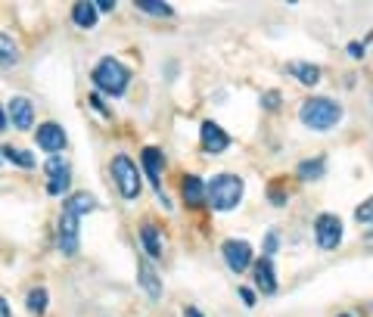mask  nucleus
I'll use <instances>...</instances> for the list:
<instances>
[{
	"label": "nucleus",
	"instance_id": "obj_18",
	"mask_svg": "<svg viewBox=\"0 0 373 317\" xmlns=\"http://www.w3.org/2000/svg\"><path fill=\"white\" fill-rule=\"evenodd\" d=\"M97 209V199L90 196V193H72V196L66 199V211H72V215H87V211Z\"/></svg>",
	"mask_w": 373,
	"mask_h": 317
},
{
	"label": "nucleus",
	"instance_id": "obj_13",
	"mask_svg": "<svg viewBox=\"0 0 373 317\" xmlns=\"http://www.w3.org/2000/svg\"><path fill=\"white\" fill-rule=\"evenodd\" d=\"M252 273H255V286H258L265 296H274V292H277V273H274L271 258H258V261H255Z\"/></svg>",
	"mask_w": 373,
	"mask_h": 317
},
{
	"label": "nucleus",
	"instance_id": "obj_16",
	"mask_svg": "<svg viewBox=\"0 0 373 317\" xmlns=\"http://www.w3.org/2000/svg\"><path fill=\"white\" fill-rule=\"evenodd\" d=\"M286 72L292 75V78H298L305 87H314L317 81H321V68L314 66V62H289L286 66Z\"/></svg>",
	"mask_w": 373,
	"mask_h": 317
},
{
	"label": "nucleus",
	"instance_id": "obj_17",
	"mask_svg": "<svg viewBox=\"0 0 373 317\" xmlns=\"http://www.w3.org/2000/svg\"><path fill=\"white\" fill-rule=\"evenodd\" d=\"M72 19L78 28H93L97 25V3H90V0H78V3L72 6Z\"/></svg>",
	"mask_w": 373,
	"mask_h": 317
},
{
	"label": "nucleus",
	"instance_id": "obj_24",
	"mask_svg": "<svg viewBox=\"0 0 373 317\" xmlns=\"http://www.w3.org/2000/svg\"><path fill=\"white\" fill-rule=\"evenodd\" d=\"M137 10L153 12V16H168V19L174 16L171 6H168V3H159V0H137Z\"/></svg>",
	"mask_w": 373,
	"mask_h": 317
},
{
	"label": "nucleus",
	"instance_id": "obj_14",
	"mask_svg": "<svg viewBox=\"0 0 373 317\" xmlns=\"http://www.w3.org/2000/svg\"><path fill=\"white\" fill-rule=\"evenodd\" d=\"M10 118L19 131H28L31 124H35V106H31L25 97H12L10 99Z\"/></svg>",
	"mask_w": 373,
	"mask_h": 317
},
{
	"label": "nucleus",
	"instance_id": "obj_34",
	"mask_svg": "<svg viewBox=\"0 0 373 317\" xmlns=\"http://www.w3.org/2000/svg\"><path fill=\"white\" fill-rule=\"evenodd\" d=\"M0 162H3V153H0Z\"/></svg>",
	"mask_w": 373,
	"mask_h": 317
},
{
	"label": "nucleus",
	"instance_id": "obj_22",
	"mask_svg": "<svg viewBox=\"0 0 373 317\" xmlns=\"http://www.w3.org/2000/svg\"><path fill=\"white\" fill-rule=\"evenodd\" d=\"M0 153H3V159H10L12 165H19V168H35V155H31V153H25V149L0 146Z\"/></svg>",
	"mask_w": 373,
	"mask_h": 317
},
{
	"label": "nucleus",
	"instance_id": "obj_4",
	"mask_svg": "<svg viewBox=\"0 0 373 317\" xmlns=\"http://www.w3.org/2000/svg\"><path fill=\"white\" fill-rule=\"evenodd\" d=\"M112 177H115L118 193H122L124 199H137V196H140V171H137V165L124 153L112 159Z\"/></svg>",
	"mask_w": 373,
	"mask_h": 317
},
{
	"label": "nucleus",
	"instance_id": "obj_3",
	"mask_svg": "<svg viewBox=\"0 0 373 317\" xmlns=\"http://www.w3.org/2000/svg\"><path fill=\"white\" fill-rule=\"evenodd\" d=\"M128 81H131V72L118 59H112V56L99 59L97 68H93V84L103 93H109V97H118V93L128 87Z\"/></svg>",
	"mask_w": 373,
	"mask_h": 317
},
{
	"label": "nucleus",
	"instance_id": "obj_2",
	"mask_svg": "<svg viewBox=\"0 0 373 317\" xmlns=\"http://www.w3.org/2000/svg\"><path fill=\"white\" fill-rule=\"evenodd\" d=\"M298 118L314 131H329V128H336V124L342 122V106L336 103V99H329V97H311V99H305L302 103Z\"/></svg>",
	"mask_w": 373,
	"mask_h": 317
},
{
	"label": "nucleus",
	"instance_id": "obj_30",
	"mask_svg": "<svg viewBox=\"0 0 373 317\" xmlns=\"http://www.w3.org/2000/svg\"><path fill=\"white\" fill-rule=\"evenodd\" d=\"M115 10V3L112 0H103V3H97V12H112Z\"/></svg>",
	"mask_w": 373,
	"mask_h": 317
},
{
	"label": "nucleus",
	"instance_id": "obj_12",
	"mask_svg": "<svg viewBox=\"0 0 373 317\" xmlns=\"http://www.w3.org/2000/svg\"><path fill=\"white\" fill-rule=\"evenodd\" d=\"M140 159H143V168H146V177L153 180V186H155V193L162 196V149H155V146H143V153H140Z\"/></svg>",
	"mask_w": 373,
	"mask_h": 317
},
{
	"label": "nucleus",
	"instance_id": "obj_8",
	"mask_svg": "<svg viewBox=\"0 0 373 317\" xmlns=\"http://www.w3.org/2000/svg\"><path fill=\"white\" fill-rule=\"evenodd\" d=\"M221 252H224L227 267L230 271H236V273H242L249 265H252V246H249L246 240H227L221 246Z\"/></svg>",
	"mask_w": 373,
	"mask_h": 317
},
{
	"label": "nucleus",
	"instance_id": "obj_31",
	"mask_svg": "<svg viewBox=\"0 0 373 317\" xmlns=\"http://www.w3.org/2000/svg\"><path fill=\"white\" fill-rule=\"evenodd\" d=\"M0 317H10V305H6L3 296H0Z\"/></svg>",
	"mask_w": 373,
	"mask_h": 317
},
{
	"label": "nucleus",
	"instance_id": "obj_25",
	"mask_svg": "<svg viewBox=\"0 0 373 317\" xmlns=\"http://www.w3.org/2000/svg\"><path fill=\"white\" fill-rule=\"evenodd\" d=\"M354 218H358V221H364V224H370V221H373V196L367 199V202H361V205H358Z\"/></svg>",
	"mask_w": 373,
	"mask_h": 317
},
{
	"label": "nucleus",
	"instance_id": "obj_6",
	"mask_svg": "<svg viewBox=\"0 0 373 317\" xmlns=\"http://www.w3.org/2000/svg\"><path fill=\"white\" fill-rule=\"evenodd\" d=\"M44 171H47V193L50 196H62V193L68 190V184H72V168H68V162L53 155V159H47Z\"/></svg>",
	"mask_w": 373,
	"mask_h": 317
},
{
	"label": "nucleus",
	"instance_id": "obj_11",
	"mask_svg": "<svg viewBox=\"0 0 373 317\" xmlns=\"http://www.w3.org/2000/svg\"><path fill=\"white\" fill-rule=\"evenodd\" d=\"M199 137H202V149H205V153H224V149L230 146V137L224 134L221 124H215V122H202Z\"/></svg>",
	"mask_w": 373,
	"mask_h": 317
},
{
	"label": "nucleus",
	"instance_id": "obj_5",
	"mask_svg": "<svg viewBox=\"0 0 373 317\" xmlns=\"http://www.w3.org/2000/svg\"><path fill=\"white\" fill-rule=\"evenodd\" d=\"M78 246H81V218L62 209V218H59V252L62 255H75L78 252Z\"/></svg>",
	"mask_w": 373,
	"mask_h": 317
},
{
	"label": "nucleus",
	"instance_id": "obj_9",
	"mask_svg": "<svg viewBox=\"0 0 373 317\" xmlns=\"http://www.w3.org/2000/svg\"><path fill=\"white\" fill-rule=\"evenodd\" d=\"M35 140H37V146H41L44 153H59V149L66 146L68 137H66V131H62L56 122H44L41 128H37Z\"/></svg>",
	"mask_w": 373,
	"mask_h": 317
},
{
	"label": "nucleus",
	"instance_id": "obj_29",
	"mask_svg": "<svg viewBox=\"0 0 373 317\" xmlns=\"http://www.w3.org/2000/svg\"><path fill=\"white\" fill-rule=\"evenodd\" d=\"M240 296H242V302H246V305H255V292L249 289V286H242V289H240Z\"/></svg>",
	"mask_w": 373,
	"mask_h": 317
},
{
	"label": "nucleus",
	"instance_id": "obj_23",
	"mask_svg": "<svg viewBox=\"0 0 373 317\" xmlns=\"http://www.w3.org/2000/svg\"><path fill=\"white\" fill-rule=\"evenodd\" d=\"M47 302H50L47 289H41V286H37V289L28 292V302H25V305H28L31 314H44V311H47Z\"/></svg>",
	"mask_w": 373,
	"mask_h": 317
},
{
	"label": "nucleus",
	"instance_id": "obj_27",
	"mask_svg": "<svg viewBox=\"0 0 373 317\" xmlns=\"http://www.w3.org/2000/svg\"><path fill=\"white\" fill-rule=\"evenodd\" d=\"M367 53V47H364V44H361V41H352V44H348V56H354V59H361V56H364Z\"/></svg>",
	"mask_w": 373,
	"mask_h": 317
},
{
	"label": "nucleus",
	"instance_id": "obj_26",
	"mask_svg": "<svg viewBox=\"0 0 373 317\" xmlns=\"http://www.w3.org/2000/svg\"><path fill=\"white\" fill-rule=\"evenodd\" d=\"M277 246H280V236H277V230H271V233L265 236V249H267V255L277 252Z\"/></svg>",
	"mask_w": 373,
	"mask_h": 317
},
{
	"label": "nucleus",
	"instance_id": "obj_19",
	"mask_svg": "<svg viewBox=\"0 0 373 317\" xmlns=\"http://www.w3.org/2000/svg\"><path fill=\"white\" fill-rule=\"evenodd\" d=\"M140 240H143V249H146L149 258H159L162 255V236H159V230H155L153 224H143L140 227Z\"/></svg>",
	"mask_w": 373,
	"mask_h": 317
},
{
	"label": "nucleus",
	"instance_id": "obj_32",
	"mask_svg": "<svg viewBox=\"0 0 373 317\" xmlns=\"http://www.w3.org/2000/svg\"><path fill=\"white\" fill-rule=\"evenodd\" d=\"M184 317H202V311H199V308H186Z\"/></svg>",
	"mask_w": 373,
	"mask_h": 317
},
{
	"label": "nucleus",
	"instance_id": "obj_1",
	"mask_svg": "<svg viewBox=\"0 0 373 317\" xmlns=\"http://www.w3.org/2000/svg\"><path fill=\"white\" fill-rule=\"evenodd\" d=\"M205 202L215 211H230L242 202V180L236 174H215L205 184Z\"/></svg>",
	"mask_w": 373,
	"mask_h": 317
},
{
	"label": "nucleus",
	"instance_id": "obj_35",
	"mask_svg": "<svg viewBox=\"0 0 373 317\" xmlns=\"http://www.w3.org/2000/svg\"><path fill=\"white\" fill-rule=\"evenodd\" d=\"M342 317H352V314H342Z\"/></svg>",
	"mask_w": 373,
	"mask_h": 317
},
{
	"label": "nucleus",
	"instance_id": "obj_21",
	"mask_svg": "<svg viewBox=\"0 0 373 317\" xmlns=\"http://www.w3.org/2000/svg\"><path fill=\"white\" fill-rule=\"evenodd\" d=\"M323 168H327V159H323V155H317V159H305V162H298V177L302 180H317V177H323Z\"/></svg>",
	"mask_w": 373,
	"mask_h": 317
},
{
	"label": "nucleus",
	"instance_id": "obj_7",
	"mask_svg": "<svg viewBox=\"0 0 373 317\" xmlns=\"http://www.w3.org/2000/svg\"><path fill=\"white\" fill-rule=\"evenodd\" d=\"M314 236L321 249H336L342 242V221L327 211V215H321L314 221Z\"/></svg>",
	"mask_w": 373,
	"mask_h": 317
},
{
	"label": "nucleus",
	"instance_id": "obj_15",
	"mask_svg": "<svg viewBox=\"0 0 373 317\" xmlns=\"http://www.w3.org/2000/svg\"><path fill=\"white\" fill-rule=\"evenodd\" d=\"M180 190H184V202L190 205V209H199V205H205V184L196 177V174H190V177H184V184H180Z\"/></svg>",
	"mask_w": 373,
	"mask_h": 317
},
{
	"label": "nucleus",
	"instance_id": "obj_10",
	"mask_svg": "<svg viewBox=\"0 0 373 317\" xmlns=\"http://www.w3.org/2000/svg\"><path fill=\"white\" fill-rule=\"evenodd\" d=\"M137 283L143 286V292H146L153 302L162 298V277L155 273V267L149 265V261H137Z\"/></svg>",
	"mask_w": 373,
	"mask_h": 317
},
{
	"label": "nucleus",
	"instance_id": "obj_20",
	"mask_svg": "<svg viewBox=\"0 0 373 317\" xmlns=\"http://www.w3.org/2000/svg\"><path fill=\"white\" fill-rule=\"evenodd\" d=\"M19 62V47L10 35L0 31V68H12Z\"/></svg>",
	"mask_w": 373,
	"mask_h": 317
},
{
	"label": "nucleus",
	"instance_id": "obj_33",
	"mask_svg": "<svg viewBox=\"0 0 373 317\" xmlns=\"http://www.w3.org/2000/svg\"><path fill=\"white\" fill-rule=\"evenodd\" d=\"M6 124H10V122H6V112L0 109V131H6Z\"/></svg>",
	"mask_w": 373,
	"mask_h": 317
},
{
	"label": "nucleus",
	"instance_id": "obj_28",
	"mask_svg": "<svg viewBox=\"0 0 373 317\" xmlns=\"http://www.w3.org/2000/svg\"><path fill=\"white\" fill-rule=\"evenodd\" d=\"M265 106H267V109H277V106H280L277 90H271V93H267V97H265Z\"/></svg>",
	"mask_w": 373,
	"mask_h": 317
}]
</instances>
